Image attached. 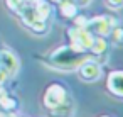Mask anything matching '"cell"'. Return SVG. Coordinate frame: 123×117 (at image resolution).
<instances>
[{"label": "cell", "mask_w": 123, "mask_h": 117, "mask_svg": "<svg viewBox=\"0 0 123 117\" xmlns=\"http://www.w3.org/2000/svg\"><path fill=\"white\" fill-rule=\"evenodd\" d=\"M52 2H56V4H61V2H64V0H52Z\"/></svg>", "instance_id": "obj_19"}, {"label": "cell", "mask_w": 123, "mask_h": 117, "mask_svg": "<svg viewBox=\"0 0 123 117\" xmlns=\"http://www.w3.org/2000/svg\"><path fill=\"white\" fill-rule=\"evenodd\" d=\"M89 2H91V0H78V4H79V5H88Z\"/></svg>", "instance_id": "obj_18"}, {"label": "cell", "mask_w": 123, "mask_h": 117, "mask_svg": "<svg viewBox=\"0 0 123 117\" xmlns=\"http://www.w3.org/2000/svg\"><path fill=\"white\" fill-rule=\"evenodd\" d=\"M0 70H4L9 76L17 75L19 71V59L10 49H0Z\"/></svg>", "instance_id": "obj_6"}, {"label": "cell", "mask_w": 123, "mask_h": 117, "mask_svg": "<svg viewBox=\"0 0 123 117\" xmlns=\"http://www.w3.org/2000/svg\"><path fill=\"white\" fill-rule=\"evenodd\" d=\"M68 90L61 85V83H52L46 88L44 92V107L46 109H56L61 103H64L68 100Z\"/></svg>", "instance_id": "obj_2"}, {"label": "cell", "mask_w": 123, "mask_h": 117, "mask_svg": "<svg viewBox=\"0 0 123 117\" xmlns=\"http://www.w3.org/2000/svg\"><path fill=\"white\" fill-rule=\"evenodd\" d=\"M108 37H111V43L115 44H123V27H111Z\"/></svg>", "instance_id": "obj_13"}, {"label": "cell", "mask_w": 123, "mask_h": 117, "mask_svg": "<svg viewBox=\"0 0 123 117\" xmlns=\"http://www.w3.org/2000/svg\"><path fill=\"white\" fill-rule=\"evenodd\" d=\"M25 5H27V0H7V7L17 14H20Z\"/></svg>", "instance_id": "obj_14"}, {"label": "cell", "mask_w": 123, "mask_h": 117, "mask_svg": "<svg viewBox=\"0 0 123 117\" xmlns=\"http://www.w3.org/2000/svg\"><path fill=\"white\" fill-rule=\"evenodd\" d=\"M101 117H108V115H101Z\"/></svg>", "instance_id": "obj_20"}, {"label": "cell", "mask_w": 123, "mask_h": 117, "mask_svg": "<svg viewBox=\"0 0 123 117\" xmlns=\"http://www.w3.org/2000/svg\"><path fill=\"white\" fill-rule=\"evenodd\" d=\"M46 27H47L46 21H36V22L31 26V31H34L36 34H41V32H44V31H46Z\"/></svg>", "instance_id": "obj_15"}, {"label": "cell", "mask_w": 123, "mask_h": 117, "mask_svg": "<svg viewBox=\"0 0 123 117\" xmlns=\"http://www.w3.org/2000/svg\"><path fill=\"white\" fill-rule=\"evenodd\" d=\"M78 71H79L81 80H84V81H96L101 76V65L98 61H94L93 58H89L83 65H79Z\"/></svg>", "instance_id": "obj_5"}, {"label": "cell", "mask_w": 123, "mask_h": 117, "mask_svg": "<svg viewBox=\"0 0 123 117\" xmlns=\"http://www.w3.org/2000/svg\"><path fill=\"white\" fill-rule=\"evenodd\" d=\"M49 112H51V117H71V114H73V103L68 98L64 103H61L56 109H51Z\"/></svg>", "instance_id": "obj_10"}, {"label": "cell", "mask_w": 123, "mask_h": 117, "mask_svg": "<svg viewBox=\"0 0 123 117\" xmlns=\"http://www.w3.org/2000/svg\"><path fill=\"white\" fill-rule=\"evenodd\" d=\"M108 51V41L105 37H93V43L89 46V53L93 56H99V54H105Z\"/></svg>", "instance_id": "obj_9"}, {"label": "cell", "mask_w": 123, "mask_h": 117, "mask_svg": "<svg viewBox=\"0 0 123 117\" xmlns=\"http://www.w3.org/2000/svg\"><path fill=\"white\" fill-rule=\"evenodd\" d=\"M106 87H108V90H110L115 97L123 98V70H115V71H111V73L108 75Z\"/></svg>", "instance_id": "obj_7"}, {"label": "cell", "mask_w": 123, "mask_h": 117, "mask_svg": "<svg viewBox=\"0 0 123 117\" xmlns=\"http://www.w3.org/2000/svg\"><path fill=\"white\" fill-rule=\"evenodd\" d=\"M27 4L32 5L41 21H47V17L51 15V4L47 0H27Z\"/></svg>", "instance_id": "obj_8"}, {"label": "cell", "mask_w": 123, "mask_h": 117, "mask_svg": "<svg viewBox=\"0 0 123 117\" xmlns=\"http://www.w3.org/2000/svg\"><path fill=\"white\" fill-rule=\"evenodd\" d=\"M15 107H17V102H15L12 97H9L7 93L0 97V109H2L4 112H10V110H14Z\"/></svg>", "instance_id": "obj_12"}, {"label": "cell", "mask_w": 123, "mask_h": 117, "mask_svg": "<svg viewBox=\"0 0 123 117\" xmlns=\"http://www.w3.org/2000/svg\"><path fill=\"white\" fill-rule=\"evenodd\" d=\"M7 78H10V76H9V75H7L4 70H0V87H2V85L7 81Z\"/></svg>", "instance_id": "obj_17"}, {"label": "cell", "mask_w": 123, "mask_h": 117, "mask_svg": "<svg viewBox=\"0 0 123 117\" xmlns=\"http://www.w3.org/2000/svg\"><path fill=\"white\" fill-rule=\"evenodd\" d=\"M84 29L89 31L94 37H108V34H110V31H111L110 17H106V15L91 17V19H88V24H86Z\"/></svg>", "instance_id": "obj_4"}, {"label": "cell", "mask_w": 123, "mask_h": 117, "mask_svg": "<svg viewBox=\"0 0 123 117\" xmlns=\"http://www.w3.org/2000/svg\"><path fill=\"white\" fill-rule=\"evenodd\" d=\"M68 37H69V44L79 48V49H86L89 51V46L93 43V34L89 31H86L84 27H78V26H71L66 31Z\"/></svg>", "instance_id": "obj_3"}, {"label": "cell", "mask_w": 123, "mask_h": 117, "mask_svg": "<svg viewBox=\"0 0 123 117\" xmlns=\"http://www.w3.org/2000/svg\"><path fill=\"white\" fill-rule=\"evenodd\" d=\"M106 4L111 9H121L123 7V0H106Z\"/></svg>", "instance_id": "obj_16"}, {"label": "cell", "mask_w": 123, "mask_h": 117, "mask_svg": "<svg viewBox=\"0 0 123 117\" xmlns=\"http://www.w3.org/2000/svg\"><path fill=\"white\" fill-rule=\"evenodd\" d=\"M93 58V54L86 49H79L73 44H66V46H59L57 49H54L47 61L51 63V66L57 68V70H64V71H69V70H78L79 65H83L86 59Z\"/></svg>", "instance_id": "obj_1"}, {"label": "cell", "mask_w": 123, "mask_h": 117, "mask_svg": "<svg viewBox=\"0 0 123 117\" xmlns=\"http://www.w3.org/2000/svg\"><path fill=\"white\" fill-rule=\"evenodd\" d=\"M59 9H61V14L66 19H74L78 15V5L74 2H71V0H64V2H61Z\"/></svg>", "instance_id": "obj_11"}]
</instances>
